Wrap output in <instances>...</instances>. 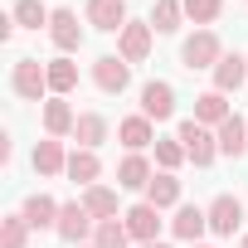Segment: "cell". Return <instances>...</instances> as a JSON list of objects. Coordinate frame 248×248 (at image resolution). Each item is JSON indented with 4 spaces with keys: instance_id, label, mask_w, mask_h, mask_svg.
<instances>
[{
    "instance_id": "7c38bea8",
    "label": "cell",
    "mask_w": 248,
    "mask_h": 248,
    "mask_svg": "<svg viewBox=\"0 0 248 248\" xmlns=\"http://www.w3.org/2000/svg\"><path fill=\"white\" fill-rule=\"evenodd\" d=\"M127 0H88V25L102 34H122L127 30Z\"/></svg>"
},
{
    "instance_id": "52a82bcc",
    "label": "cell",
    "mask_w": 248,
    "mask_h": 248,
    "mask_svg": "<svg viewBox=\"0 0 248 248\" xmlns=\"http://www.w3.org/2000/svg\"><path fill=\"white\" fill-rule=\"evenodd\" d=\"M204 214H209V233H219V238H233L238 224H243V204H238V195H214V200L204 204Z\"/></svg>"
},
{
    "instance_id": "4316f807",
    "label": "cell",
    "mask_w": 248,
    "mask_h": 248,
    "mask_svg": "<svg viewBox=\"0 0 248 248\" xmlns=\"http://www.w3.org/2000/svg\"><path fill=\"white\" fill-rule=\"evenodd\" d=\"M180 20H185V5H180V0H156V5H151V30H156V34H175Z\"/></svg>"
},
{
    "instance_id": "f546056e",
    "label": "cell",
    "mask_w": 248,
    "mask_h": 248,
    "mask_svg": "<svg viewBox=\"0 0 248 248\" xmlns=\"http://www.w3.org/2000/svg\"><path fill=\"white\" fill-rule=\"evenodd\" d=\"M190 156H185V146H180V137H156V166L161 170H180Z\"/></svg>"
},
{
    "instance_id": "1f68e13d",
    "label": "cell",
    "mask_w": 248,
    "mask_h": 248,
    "mask_svg": "<svg viewBox=\"0 0 248 248\" xmlns=\"http://www.w3.org/2000/svg\"><path fill=\"white\" fill-rule=\"evenodd\" d=\"M137 248H170V243H166V238H156V243H137Z\"/></svg>"
},
{
    "instance_id": "9c48e42d",
    "label": "cell",
    "mask_w": 248,
    "mask_h": 248,
    "mask_svg": "<svg viewBox=\"0 0 248 248\" xmlns=\"http://www.w3.org/2000/svg\"><path fill=\"white\" fill-rule=\"evenodd\" d=\"M141 117H151V122H170L175 117V88L166 78L141 83Z\"/></svg>"
},
{
    "instance_id": "8fae6325",
    "label": "cell",
    "mask_w": 248,
    "mask_h": 248,
    "mask_svg": "<svg viewBox=\"0 0 248 248\" xmlns=\"http://www.w3.org/2000/svg\"><path fill=\"white\" fill-rule=\"evenodd\" d=\"M39 122H44V137L63 141V137H73V127H78V112L68 107V97H49V102L39 107Z\"/></svg>"
},
{
    "instance_id": "4fadbf2b",
    "label": "cell",
    "mask_w": 248,
    "mask_h": 248,
    "mask_svg": "<svg viewBox=\"0 0 248 248\" xmlns=\"http://www.w3.org/2000/svg\"><path fill=\"white\" fill-rule=\"evenodd\" d=\"M214 137H219V156H229V161H243L248 156V117H229L224 127H214Z\"/></svg>"
},
{
    "instance_id": "cb8c5ba5",
    "label": "cell",
    "mask_w": 248,
    "mask_h": 248,
    "mask_svg": "<svg viewBox=\"0 0 248 248\" xmlns=\"http://www.w3.org/2000/svg\"><path fill=\"white\" fill-rule=\"evenodd\" d=\"M73 141L83 151H97L107 141V117L102 112H78V127H73Z\"/></svg>"
},
{
    "instance_id": "d6986e66",
    "label": "cell",
    "mask_w": 248,
    "mask_h": 248,
    "mask_svg": "<svg viewBox=\"0 0 248 248\" xmlns=\"http://www.w3.org/2000/svg\"><path fill=\"white\" fill-rule=\"evenodd\" d=\"M59 209H63V204H59L54 195H44V190H34V195L20 204V214L30 219V229H59Z\"/></svg>"
},
{
    "instance_id": "484cf974",
    "label": "cell",
    "mask_w": 248,
    "mask_h": 248,
    "mask_svg": "<svg viewBox=\"0 0 248 248\" xmlns=\"http://www.w3.org/2000/svg\"><path fill=\"white\" fill-rule=\"evenodd\" d=\"M10 15H15L20 30H49V20H54V10L44 5V0H15Z\"/></svg>"
},
{
    "instance_id": "6da1fadb",
    "label": "cell",
    "mask_w": 248,
    "mask_h": 248,
    "mask_svg": "<svg viewBox=\"0 0 248 248\" xmlns=\"http://www.w3.org/2000/svg\"><path fill=\"white\" fill-rule=\"evenodd\" d=\"M10 88H15V97H25V102H49L54 93H49V63H39V59H15V68H10Z\"/></svg>"
},
{
    "instance_id": "603a6c76",
    "label": "cell",
    "mask_w": 248,
    "mask_h": 248,
    "mask_svg": "<svg viewBox=\"0 0 248 248\" xmlns=\"http://www.w3.org/2000/svg\"><path fill=\"white\" fill-rule=\"evenodd\" d=\"M97 175H102V161H97V151H83V146H73L68 151V180L73 185H97Z\"/></svg>"
},
{
    "instance_id": "f1b7e54d",
    "label": "cell",
    "mask_w": 248,
    "mask_h": 248,
    "mask_svg": "<svg viewBox=\"0 0 248 248\" xmlns=\"http://www.w3.org/2000/svg\"><path fill=\"white\" fill-rule=\"evenodd\" d=\"M127 243H132V233H127L122 219H102L93 229V248H127Z\"/></svg>"
},
{
    "instance_id": "ac0fdd59",
    "label": "cell",
    "mask_w": 248,
    "mask_h": 248,
    "mask_svg": "<svg viewBox=\"0 0 248 248\" xmlns=\"http://www.w3.org/2000/svg\"><path fill=\"white\" fill-rule=\"evenodd\" d=\"M146 204H156L161 214L166 209H180V175L175 170H156L151 185H146Z\"/></svg>"
},
{
    "instance_id": "ba28073f",
    "label": "cell",
    "mask_w": 248,
    "mask_h": 248,
    "mask_svg": "<svg viewBox=\"0 0 248 248\" xmlns=\"http://www.w3.org/2000/svg\"><path fill=\"white\" fill-rule=\"evenodd\" d=\"M49 39H54V49H59V54H78V49H83V25H78V15H73L68 5H54Z\"/></svg>"
},
{
    "instance_id": "2e32d148",
    "label": "cell",
    "mask_w": 248,
    "mask_h": 248,
    "mask_svg": "<svg viewBox=\"0 0 248 248\" xmlns=\"http://www.w3.org/2000/svg\"><path fill=\"white\" fill-rule=\"evenodd\" d=\"M233 117V107H229V97L219 93V88H209V93H200L195 97V122H200V127H224V122Z\"/></svg>"
},
{
    "instance_id": "30bf717a",
    "label": "cell",
    "mask_w": 248,
    "mask_h": 248,
    "mask_svg": "<svg viewBox=\"0 0 248 248\" xmlns=\"http://www.w3.org/2000/svg\"><path fill=\"white\" fill-rule=\"evenodd\" d=\"M122 224H127V233H132V243H156L161 238V209L156 204H132L127 214H122Z\"/></svg>"
},
{
    "instance_id": "8992f818",
    "label": "cell",
    "mask_w": 248,
    "mask_h": 248,
    "mask_svg": "<svg viewBox=\"0 0 248 248\" xmlns=\"http://www.w3.org/2000/svg\"><path fill=\"white\" fill-rule=\"evenodd\" d=\"M151 39H156L151 20H127V30L117 34V54L127 59V63H146L151 59Z\"/></svg>"
},
{
    "instance_id": "9a60e30c",
    "label": "cell",
    "mask_w": 248,
    "mask_h": 248,
    "mask_svg": "<svg viewBox=\"0 0 248 248\" xmlns=\"http://www.w3.org/2000/svg\"><path fill=\"white\" fill-rule=\"evenodd\" d=\"M170 233H175L180 243H200V238L209 233V214H204L200 204H180L175 219H170Z\"/></svg>"
},
{
    "instance_id": "e575fe53",
    "label": "cell",
    "mask_w": 248,
    "mask_h": 248,
    "mask_svg": "<svg viewBox=\"0 0 248 248\" xmlns=\"http://www.w3.org/2000/svg\"><path fill=\"white\" fill-rule=\"evenodd\" d=\"M83 248H93V243H83Z\"/></svg>"
},
{
    "instance_id": "44dd1931",
    "label": "cell",
    "mask_w": 248,
    "mask_h": 248,
    "mask_svg": "<svg viewBox=\"0 0 248 248\" xmlns=\"http://www.w3.org/2000/svg\"><path fill=\"white\" fill-rule=\"evenodd\" d=\"M151 161L141 156V151H127L122 156V166H117V190H146L151 185Z\"/></svg>"
},
{
    "instance_id": "5bb4252c",
    "label": "cell",
    "mask_w": 248,
    "mask_h": 248,
    "mask_svg": "<svg viewBox=\"0 0 248 248\" xmlns=\"http://www.w3.org/2000/svg\"><path fill=\"white\" fill-rule=\"evenodd\" d=\"M117 137H122V146H127V151H146V146H156V122L141 117V112H132V117L117 122Z\"/></svg>"
},
{
    "instance_id": "d4e9b609",
    "label": "cell",
    "mask_w": 248,
    "mask_h": 248,
    "mask_svg": "<svg viewBox=\"0 0 248 248\" xmlns=\"http://www.w3.org/2000/svg\"><path fill=\"white\" fill-rule=\"evenodd\" d=\"M73 88H78V63H73L68 54L49 59V93H54V97H68Z\"/></svg>"
},
{
    "instance_id": "7a4b0ae2",
    "label": "cell",
    "mask_w": 248,
    "mask_h": 248,
    "mask_svg": "<svg viewBox=\"0 0 248 248\" xmlns=\"http://www.w3.org/2000/svg\"><path fill=\"white\" fill-rule=\"evenodd\" d=\"M175 137H180V146H185V156L204 170V166H214V156H219V137L209 132V127H200L195 117H185L180 127H175Z\"/></svg>"
},
{
    "instance_id": "ffe728a7",
    "label": "cell",
    "mask_w": 248,
    "mask_h": 248,
    "mask_svg": "<svg viewBox=\"0 0 248 248\" xmlns=\"http://www.w3.org/2000/svg\"><path fill=\"white\" fill-rule=\"evenodd\" d=\"M248 83V54H224L219 63H214V88L229 97V93H238Z\"/></svg>"
},
{
    "instance_id": "836d02e7",
    "label": "cell",
    "mask_w": 248,
    "mask_h": 248,
    "mask_svg": "<svg viewBox=\"0 0 248 248\" xmlns=\"http://www.w3.org/2000/svg\"><path fill=\"white\" fill-rule=\"evenodd\" d=\"M238 248H248V233H243V238H238Z\"/></svg>"
},
{
    "instance_id": "277c9868",
    "label": "cell",
    "mask_w": 248,
    "mask_h": 248,
    "mask_svg": "<svg viewBox=\"0 0 248 248\" xmlns=\"http://www.w3.org/2000/svg\"><path fill=\"white\" fill-rule=\"evenodd\" d=\"M93 229H97V219L83 209V200H68L63 209H59V238L63 243H73V248H83V243H93Z\"/></svg>"
},
{
    "instance_id": "83f0119b",
    "label": "cell",
    "mask_w": 248,
    "mask_h": 248,
    "mask_svg": "<svg viewBox=\"0 0 248 248\" xmlns=\"http://www.w3.org/2000/svg\"><path fill=\"white\" fill-rule=\"evenodd\" d=\"M0 248H30V219L25 214H5L0 219Z\"/></svg>"
},
{
    "instance_id": "3957f363",
    "label": "cell",
    "mask_w": 248,
    "mask_h": 248,
    "mask_svg": "<svg viewBox=\"0 0 248 248\" xmlns=\"http://www.w3.org/2000/svg\"><path fill=\"white\" fill-rule=\"evenodd\" d=\"M224 59V44H219V34L214 30H195L185 44H180V63L195 73V68H209L214 73V63Z\"/></svg>"
},
{
    "instance_id": "4dcf8cb0",
    "label": "cell",
    "mask_w": 248,
    "mask_h": 248,
    "mask_svg": "<svg viewBox=\"0 0 248 248\" xmlns=\"http://www.w3.org/2000/svg\"><path fill=\"white\" fill-rule=\"evenodd\" d=\"M180 5H185V20H195L200 30H209L219 20V10H224V0H180Z\"/></svg>"
},
{
    "instance_id": "e0dca14e",
    "label": "cell",
    "mask_w": 248,
    "mask_h": 248,
    "mask_svg": "<svg viewBox=\"0 0 248 248\" xmlns=\"http://www.w3.org/2000/svg\"><path fill=\"white\" fill-rule=\"evenodd\" d=\"M34 175H44V180H54V175H68V151H63V141L44 137V141L34 146Z\"/></svg>"
},
{
    "instance_id": "d6a6232c",
    "label": "cell",
    "mask_w": 248,
    "mask_h": 248,
    "mask_svg": "<svg viewBox=\"0 0 248 248\" xmlns=\"http://www.w3.org/2000/svg\"><path fill=\"white\" fill-rule=\"evenodd\" d=\"M190 248H214V243H190Z\"/></svg>"
},
{
    "instance_id": "7402d4cb",
    "label": "cell",
    "mask_w": 248,
    "mask_h": 248,
    "mask_svg": "<svg viewBox=\"0 0 248 248\" xmlns=\"http://www.w3.org/2000/svg\"><path fill=\"white\" fill-rule=\"evenodd\" d=\"M78 200H83V209H88L97 224H102V219H122V209H117V190H112V185H88Z\"/></svg>"
},
{
    "instance_id": "5b68a950",
    "label": "cell",
    "mask_w": 248,
    "mask_h": 248,
    "mask_svg": "<svg viewBox=\"0 0 248 248\" xmlns=\"http://www.w3.org/2000/svg\"><path fill=\"white\" fill-rule=\"evenodd\" d=\"M93 88L107 93V97L127 93V88H132V63L122 59V54H102V59L93 63Z\"/></svg>"
}]
</instances>
